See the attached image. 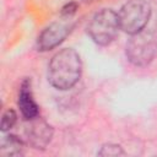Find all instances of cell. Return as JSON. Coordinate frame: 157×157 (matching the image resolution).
<instances>
[{"instance_id": "cell-1", "label": "cell", "mask_w": 157, "mask_h": 157, "mask_svg": "<svg viewBox=\"0 0 157 157\" xmlns=\"http://www.w3.org/2000/svg\"><path fill=\"white\" fill-rule=\"evenodd\" d=\"M82 63L78 53L72 48H64L55 53L48 65V81L56 90L72 88L81 77Z\"/></svg>"}, {"instance_id": "cell-2", "label": "cell", "mask_w": 157, "mask_h": 157, "mask_svg": "<svg viewBox=\"0 0 157 157\" xmlns=\"http://www.w3.org/2000/svg\"><path fill=\"white\" fill-rule=\"evenodd\" d=\"M120 29L118 13L112 9H102L91 18L87 26V33L98 45L110 44Z\"/></svg>"}, {"instance_id": "cell-3", "label": "cell", "mask_w": 157, "mask_h": 157, "mask_svg": "<svg viewBox=\"0 0 157 157\" xmlns=\"http://www.w3.org/2000/svg\"><path fill=\"white\" fill-rule=\"evenodd\" d=\"M151 16V6L146 0H129L118 12L120 29L132 36L145 29Z\"/></svg>"}, {"instance_id": "cell-4", "label": "cell", "mask_w": 157, "mask_h": 157, "mask_svg": "<svg viewBox=\"0 0 157 157\" xmlns=\"http://www.w3.org/2000/svg\"><path fill=\"white\" fill-rule=\"evenodd\" d=\"M157 50V38L152 31L142 29L131 36L126 43L128 60L135 66H145L153 59Z\"/></svg>"}, {"instance_id": "cell-5", "label": "cell", "mask_w": 157, "mask_h": 157, "mask_svg": "<svg viewBox=\"0 0 157 157\" xmlns=\"http://www.w3.org/2000/svg\"><path fill=\"white\" fill-rule=\"evenodd\" d=\"M25 136L29 146L37 150H44L53 137V128L44 119L36 117L28 120Z\"/></svg>"}, {"instance_id": "cell-6", "label": "cell", "mask_w": 157, "mask_h": 157, "mask_svg": "<svg viewBox=\"0 0 157 157\" xmlns=\"http://www.w3.org/2000/svg\"><path fill=\"white\" fill-rule=\"evenodd\" d=\"M72 25L67 22H53L45 27L37 39V48L40 52H47L58 47L70 33Z\"/></svg>"}, {"instance_id": "cell-7", "label": "cell", "mask_w": 157, "mask_h": 157, "mask_svg": "<svg viewBox=\"0 0 157 157\" xmlns=\"http://www.w3.org/2000/svg\"><path fill=\"white\" fill-rule=\"evenodd\" d=\"M17 104H18V108H20L22 117L26 120H29V119L38 117V105L33 98V94L31 91V83L28 81H25L21 85Z\"/></svg>"}, {"instance_id": "cell-8", "label": "cell", "mask_w": 157, "mask_h": 157, "mask_svg": "<svg viewBox=\"0 0 157 157\" xmlns=\"http://www.w3.org/2000/svg\"><path fill=\"white\" fill-rule=\"evenodd\" d=\"M25 152V144L15 135H7L1 140L0 155L4 157L22 156Z\"/></svg>"}, {"instance_id": "cell-9", "label": "cell", "mask_w": 157, "mask_h": 157, "mask_svg": "<svg viewBox=\"0 0 157 157\" xmlns=\"http://www.w3.org/2000/svg\"><path fill=\"white\" fill-rule=\"evenodd\" d=\"M98 156H103V157H118V156H124L125 152L123 150L121 146L115 145V144H105L103 145L99 151L97 152Z\"/></svg>"}, {"instance_id": "cell-10", "label": "cell", "mask_w": 157, "mask_h": 157, "mask_svg": "<svg viewBox=\"0 0 157 157\" xmlns=\"http://www.w3.org/2000/svg\"><path fill=\"white\" fill-rule=\"evenodd\" d=\"M16 120H17V114L13 109H7L4 114H2V118H1V131H7L10 130L15 124H16Z\"/></svg>"}, {"instance_id": "cell-11", "label": "cell", "mask_w": 157, "mask_h": 157, "mask_svg": "<svg viewBox=\"0 0 157 157\" xmlns=\"http://www.w3.org/2000/svg\"><path fill=\"white\" fill-rule=\"evenodd\" d=\"M85 1H86V2H88V1H92V0H85Z\"/></svg>"}]
</instances>
